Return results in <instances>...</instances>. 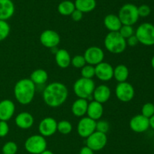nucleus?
Listing matches in <instances>:
<instances>
[{
    "mask_svg": "<svg viewBox=\"0 0 154 154\" xmlns=\"http://www.w3.org/2000/svg\"><path fill=\"white\" fill-rule=\"evenodd\" d=\"M69 91L64 84L58 82L50 83L43 91V100L51 107H58L66 102Z\"/></svg>",
    "mask_w": 154,
    "mask_h": 154,
    "instance_id": "obj_1",
    "label": "nucleus"
},
{
    "mask_svg": "<svg viewBox=\"0 0 154 154\" xmlns=\"http://www.w3.org/2000/svg\"><path fill=\"white\" fill-rule=\"evenodd\" d=\"M35 93V85L30 79H22L15 84L14 94L17 101L23 105L32 102Z\"/></svg>",
    "mask_w": 154,
    "mask_h": 154,
    "instance_id": "obj_2",
    "label": "nucleus"
},
{
    "mask_svg": "<svg viewBox=\"0 0 154 154\" xmlns=\"http://www.w3.org/2000/svg\"><path fill=\"white\" fill-rule=\"evenodd\" d=\"M104 45L109 52L113 54H121L126 48V39L119 32H110L105 36Z\"/></svg>",
    "mask_w": 154,
    "mask_h": 154,
    "instance_id": "obj_3",
    "label": "nucleus"
},
{
    "mask_svg": "<svg viewBox=\"0 0 154 154\" xmlns=\"http://www.w3.org/2000/svg\"><path fill=\"white\" fill-rule=\"evenodd\" d=\"M117 16L123 25L133 26L139 19L138 7L132 3L125 4L120 8Z\"/></svg>",
    "mask_w": 154,
    "mask_h": 154,
    "instance_id": "obj_4",
    "label": "nucleus"
},
{
    "mask_svg": "<svg viewBox=\"0 0 154 154\" xmlns=\"http://www.w3.org/2000/svg\"><path fill=\"white\" fill-rule=\"evenodd\" d=\"M95 82L92 79H78L73 85V90L78 98L87 99L93 95L95 90Z\"/></svg>",
    "mask_w": 154,
    "mask_h": 154,
    "instance_id": "obj_5",
    "label": "nucleus"
},
{
    "mask_svg": "<svg viewBox=\"0 0 154 154\" xmlns=\"http://www.w3.org/2000/svg\"><path fill=\"white\" fill-rule=\"evenodd\" d=\"M135 36L138 42L146 46L154 45V26L150 23L140 24L135 31Z\"/></svg>",
    "mask_w": 154,
    "mask_h": 154,
    "instance_id": "obj_6",
    "label": "nucleus"
},
{
    "mask_svg": "<svg viewBox=\"0 0 154 154\" xmlns=\"http://www.w3.org/2000/svg\"><path fill=\"white\" fill-rule=\"evenodd\" d=\"M25 149L32 154H40L47 149V140L41 134L30 136L25 142Z\"/></svg>",
    "mask_w": 154,
    "mask_h": 154,
    "instance_id": "obj_7",
    "label": "nucleus"
},
{
    "mask_svg": "<svg viewBox=\"0 0 154 154\" xmlns=\"http://www.w3.org/2000/svg\"><path fill=\"white\" fill-rule=\"evenodd\" d=\"M108 138L105 133L95 131L88 137H87V146L93 151H99L103 149L107 144Z\"/></svg>",
    "mask_w": 154,
    "mask_h": 154,
    "instance_id": "obj_8",
    "label": "nucleus"
},
{
    "mask_svg": "<svg viewBox=\"0 0 154 154\" xmlns=\"http://www.w3.org/2000/svg\"><path fill=\"white\" fill-rule=\"evenodd\" d=\"M115 94L117 98L122 102H129L135 96V89L127 82H119L116 87Z\"/></svg>",
    "mask_w": 154,
    "mask_h": 154,
    "instance_id": "obj_9",
    "label": "nucleus"
},
{
    "mask_svg": "<svg viewBox=\"0 0 154 154\" xmlns=\"http://www.w3.org/2000/svg\"><path fill=\"white\" fill-rule=\"evenodd\" d=\"M86 63L90 65H97L103 61L105 54L103 50L98 46H91L87 48L84 54Z\"/></svg>",
    "mask_w": 154,
    "mask_h": 154,
    "instance_id": "obj_10",
    "label": "nucleus"
},
{
    "mask_svg": "<svg viewBox=\"0 0 154 154\" xmlns=\"http://www.w3.org/2000/svg\"><path fill=\"white\" fill-rule=\"evenodd\" d=\"M96 121L87 116V117H84L80 119L77 130H78V134L81 137H88L90 134H92L96 131Z\"/></svg>",
    "mask_w": 154,
    "mask_h": 154,
    "instance_id": "obj_11",
    "label": "nucleus"
},
{
    "mask_svg": "<svg viewBox=\"0 0 154 154\" xmlns=\"http://www.w3.org/2000/svg\"><path fill=\"white\" fill-rule=\"evenodd\" d=\"M95 75L101 81H109L114 77V68L110 63L102 61L95 66Z\"/></svg>",
    "mask_w": 154,
    "mask_h": 154,
    "instance_id": "obj_12",
    "label": "nucleus"
},
{
    "mask_svg": "<svg viewBox=\"0 0 154 154\" xmlns=\"http://www.w3.org/2000/svg\"><path fill=\"white\" fill-rule=\"evenodd\" d=\"M40 41L41 43L47 48H57L60 42V36L54 30H47L41 34Z\"/></svg>",
    "mask_w": 154,
    "mask_h": 154,
    "instance_id": "obj_13",
    "label": "nucleus"
},
{
    "mask_svg": "<svg viewBox=\"0 0 154 154\" xmlns=\"http://www.w3.org/2000/svg\"><path fill=\"white\" fill-rule=\"evenodd\" d=\"M38 131L41 135L50 137L57 131V122L52 117H46L42 119L38 125Z\"/></svg>",
    "mask_w": 154,
    "mask_h": 154,
    "instance_id": "obj_14",
    "label": "nucleus"
},
{
    "mask_svg": "<svg viewBox=\"0 0 154 154\" xmlns=\"http://www.w3.org/2000/svg\"><path fill=\"white\" fill-rule=\"evenodd\" d=\"M129 126L135 132L143 133L150 128L149 119L143 116L142 114L136 115L131 119Z\"/></svg>",
    "mask_w": 154,
    "mask_h": 154,
    "instance_id": "obj_15",
    "label": "nucleus"
},
{
    "mask_svg": "<svg viewBox=\"0 0 154 154\" xmlns=\"http://www.w3.org/2000/svg\"><path fill=\"white\" fill-rule=\"evenodd\" d=\"M15 105L11 100L5 99L0 101V120L8 121L14 116Z\"/></svg>",
    "mask_w": 154,
    "mask_h": 154,
    "instance_id": "obj_16",
    "label": "nucleus"
},
{
    "mask_svg": "<svg viewBox=\"0 0 154 154\" xmlns=\"http://www.w3.org/2000/svg\"><path fill=\"white\" fill-rule=\"evenodd\" d=\"M15 11V6L12 0H0V20L10 19Z\"/></svg>",
    "mask_w": 154,
    "mask_h": 154,
    "instance_id": "obj_17",
    "label": "nucleus"
},
{
    "mask_svg": "<svg viewBox=\"0 0 154 154\" xmlns=\"http://www.w3.org/2000/svg\"><path fill=\"white\" fill-rule=\"evenodd\" d=\"M111 94V89L108 86H107L106 85H101L95 88L93 96L94 101L101 103V104H104L109 100Z\"/></svg>",
    "mask_w": 154,
    "mask_h": 154,
    "instance_id": "obj_18",
    "label": "nucleus"
},
{
    "mask_svg": "<svg viewBox=\"0 0 154 154\" xmlns=\"http://www.w3.org/2000/svg\"><path fill=\"white\" fill-rule=\"evenodd\" d=\"M15 123L17 126L22 129H28L33 125L34 118L31 113L28 112H22L16 116Z\"/></svg>",
    "mask_w": 154,
    "mask_h": 154,
    "instance_id": "obj_19",
    "label": "nucleus"
},
{
    "mask_svg": "<svg viewBox=\"0 0 154 154\" xmlns=\"http://www.w3.org/2000/svg\"><path fill=\"white\" fill-rule=\"evenodd\" d=\"M103 106L101 103L97 102L96 101H92L88 104L87 114L89 118L96 121L101 119L103 115Z\"/></svg>",
    "mask_w": 154,
    "mask_h": 154,
    "instance_id": "obj_20",
    "label": "nucleus"
},
{
    "mask_svg": "<svg viewBox=\"0 0 154 154\" xmlns=\"http://www.w3.org/2000/svg\"><path fill=\"white\" fill-rule=\"evenodd\" d=\"M104 25L110 32H118L123 24L117 15L110 14L104 18Z\"/></svg>",
    "mask_w": 154,
    "mask_h": 154,
    "instance_id": "obj_21",
    "label": "nucleus"
},
{
    "mask_svg": "<svg viewBox=\"0 0 154 154\" xmlns=\"http://www.w3.org/2000/svg\"><path fill=\"white\" fill-rule=\"evenodd\" d=\"M88 101L87 99L78 98L74 101L72 106V113L77 117H82L87 114V107H88Z\"/></svg>",
    "mask_w": 154,
    "mask_h": 154,
    "instance_id": "obj_22",
    "label": "nucleus"
},
{
    "mask_svg": "<svg viewBox=\"0 0 154 154\" xmlns=\"http://www.w3.org/2000/svg\"><path fill=\"white\" fill-rule=\"evenodd\" d=\"M56 63L60 67L67 68L71 64V56L66 49H59L55 53Z\"/></svg>",
    "mask_w": 154,
    "mask_h": 154,
    "instance_id": "obj_23",
    "label": "nucleus"
},
{
    "mask_svg": "<svg viewBox=\"0 0 154 154\" xmlns=\"http://www.w3.org/2000/svg\"><path fill=\"white\" fill-rule=\"evenodd\" d=\"M75 8L82 13H88L94 10L96 7V0H75Z\"/></svg>",
    "mask_w": 154,
    "mask_h": 154,
    "instance_id": "obj_24",
    "label": "nucleus"
},
{
    "mask_svg": "<svg viewBox=\"0 0 154 154\" xmlns=\"http://www.w3.org/2000/svg\"><path fill=\"white\" fill-rule=\"evenodd\" d=\"M48 79V74L45 69H38L33 71L30 75V79L35 85H44Z\"/></svg>",
    "mask_w": 154,
    "mask_h": 154,
    "instance_id": "obj_25",
    "label": "nucleus"
},
{
    "mask_svg": "<svg viewBox=\"0 0 154 154\" xmlns=\"http://www.w3.org/2000/svg\"><path fill=\"white\" fill-rule=\"evenodd\" d=\"M129 74V69L124 64L117 65L114 69V77L118 82H126Z\"/></svg>",
    "mask_w": 154,
    "mask_h": 154,
    "instance_id": "obj_26",
    "label": "nucleus"
},
{
    "mask_svg": "<svg viewBox=\"0 0 154 154\" xmlns=\"http://www.w3.org/2000/svg\"><path fill=\"white\" fill-rule=\"evenodd\" d=\"M75 2L70 0H64L59 4L57 10L59 13L64 16H69L72 14V12L75 10Z\"/></svg>",
    "mask_w": 154,
    "mask_h": 154,
    "instance_id": "obj_27",
    "label": "nucleus"
},
{
    "mask_svg": "<svg viewBox=\"0 0 154 154\" xmlns=\"http://www.w3.org/2000/svg\"><path fill=\"white\" fill-rule=\"evenodd\" d=\"M72 125L67 120H62L57 122V131L63 134H68L72 131Z\"/></svg>",
    "mask_w": 154,
    "mask_h": 154,
    "instance_id": "obj_28",
    "label": "nucleus"
},
{
    "mask_svg": "<svg viewBox=\"0 0 154 154\" xmlns=\"http://www.w3.org/2000/svg\"><path fill=\"white\" fill-rule=\"evenodd\" d=\"M10 25L6 21L0 20V42L5 40L10 33Z\"/></svg>",
    "mask_w": 154,
    "mask_h": 154,
    "instance_id": "obj_29",
    "label": "nucleus"
},
{
    "mask_svg": "<svg viewBox=\"0 0 154 154\" xmlns=\"http://www.w3.org/2000/svg\"><path fill=\"white\" fill-rule=\"evenodd\" d=\"M17 145L14 141H8L2 146V154H16L17 152Z\"/></svg>",
    "mask_w": 154,
    "mask_h": 154,
    "instance_id": "obj_30",
    "label": "nucleus"
},
{
    "mask_svg": "<svg viewBox=\"0 0 154 154\" xmlns=\"http://www.w3.org/2000/svg\"><path fill=\"white\" fill-rule=\"evenodd\" d=\"M81 73L83 78L93 79L95 76V66L90 64L85 65L81 68Z\"/></svg>",
    "mask_w": 154,
    "mask_h": 154,
    "instance_id": "obj_31",
    "label": "nucleus"
},
{
    "mask_svg": "<svg viewBox=\"0 0 154 154\" xmlns=\"http://www.w3.org/2000/svg\"><path fill=\"white\" fill-rule=\"evenodd\" d=\"M141 114L147 118H150L154 115V104L152 103H146L141 108Z\"/></svg>",
    "mask_w": 154,
    "mask_h": 154,
    "instance_id": "obj_32",
    "label": "nucleus"
},
{
    "mask_svg": "<svg viewBox=\"0 0 154 154\" xmlns=\"http://www.w3.org/2000/svg\"><path fill=\"white\" fill-rule=\"evenodd\" d=\"M118 32L125 39H127L128 38L134 35V29L132 26L122 25L121 28Z\"/></svg>",
    "mask_w": 154,
    "mask_h": 154,
    "instance_id": "obj_33",
    "label": "nucleus"
},
{
    "mask_svg": "<svg viewBox=\"0 0 154 154\" xmlns=\"http://www.w3.org/2000/svg\"><path fill=\"white\" fill-rule=\"evenodd\" d=\"M71 63L75 68H82L86 65V60L82 55H76L72 59Z\"/></svg>",
    "mask_w": 154,
    "mask_h": 154,
    "instance_id": "obj_34",
    "label": "nucleus"
},
{
    "mask_svg": "<svg viewBox=\"0 0 154 154\" xmlns=\"http://www.w3.org/2000/svg\"><path fill=\"white\" fill-rule=\"evenodd\" d=\"M138 12L139 17L141 18H146V17L149 16L150 14V12H151V9L150 7L147 5H141L139 7H138Z\"/></svg>",
    "mask_w": 154,
    "mask_h": 154,
    "instance_id": "obj_35",
    "label": "nucleus"
},
{
    "mask_svg": "<svg viewBox=\"0 0 154 154\" xmlns=\"http://www.w3.org/2000/svg\"><path fill=\"white\" fill-rule=\"evenodd\" d=\"M109 130V124H108V122L104 120L99 121L98 122H96V131H100V132L105 133L106 134L107 132Z\"/></svg>",
    "mask_w": 154,
    "mask_h": 154,
    "instance_id": "obj_36",
    "label": "nucleus"
},
{
    "mask_svg": "<svg viewBox=\"0 0 154 154\" xmlns=\"http://www.w3.org/2000/svg\"><path fill=\"white\" fill-rule=\"evenodd\" d=\"M9 132L8 124L6 121L0 120V137H5Z\"/></svg>",
    "mask_w": 154,
    "mask_h": 154,
    "instance_id": "obj_37",
    "label": "nucleus"
},
{
    "mask_svg": "<svg viewBox=\"0 0 154 154\" xmlns=\"http://www.w3.org/2000/svg\"><path fill=\"white\" fill-rule=\"evenodd\" d=\"M83 14L84 13H82L81 11L78 10V9H75V10L72 12V14H71V16H72V18L73 19V21H80L81 19H82Z\"/></svg>",
    "mask_w": 154,
    "mask_h": 154,
    "instance_id": "obj_38",
    "label": "nucleus"
},
{
    "mask_svg": "<svg viewBox=\"0 0 154 154\" xmlns=\"http://www.w3.org/2000/svg\"><path fill=\"white\" fill-rule=\"evenodd\" d=\"M138 43V40L137 39V37L135 36V35L130 36L129 38H128L127 40H126V44L128 45H129L130 47H134Z\"/></svg>",
    "mask_w": 154,
    "mask_h": 154,
    "instance_id": "obj_39",
    "label": "nucleus"
},
{
    "mask_svg": "<svg viewBox=\"0 0 154 154\" xmlns=\"http://www.w3.org/2000/svg\"><path fill=\"white\" fill-rule=\"evenodd\" d=\"M80 154H94V151L87 146H83L80 151Z\"/></svg>",
    "mask_w": 154,
    "mask_h": 154,
    "instance_id": "obj_40",
    "label": "nucleus"
},
{
    "mask_svg": "<svg viewBox=\"0 0 154 154\" xmlns=\"http://www.w3.org/2000/svg\"><path fill=\"white\" fill-rule=\"evenodd\" d=\"M149 124H150V128H152L154 130V115L150 118H149Z\"/></svg>",
    "mask_w": 154,
    "mask_h": 154,
    "instance_id": "obj_41",
    "label": "nucleus"
},
{
    "mask_svg": "<svg viewBox=\"0 0 154 154\" xmlns=\"http://www.w3.org/2000/svg\"><path fill=\"white\" fill-rule=\"evenodd\" d=\"M40 154H54V152L51 150H48V149H45V151H43V152Z\"/></svg>",
    "mask_w": 154,
    "mask_h": 154,
    "instance_id": "obj_42",
    "label": "nucleus"
},
{
    "mask_svg": "<svg viewBox=\"0 0 154 154\" xmlns=\"http://www.w3.org/2000/svg\"><path fill=\"white\" fill-rule=\"evenodd\" d=\"M151 66H152V67L154 69V55L153 56V57H152V59H151Z\"/></svg>",
    "mask_w": 154,
    "mask_h": 154,
    "instance_id": "obj_43",
    "label": "nucleus"
},
{
    "mask_svg": "<svg viewBox=\"0 0 154 154\" xmlns=\"http://www.w3.org/2000/svg\"><path fill=\"white\" fill-rule=\"evenodd\" d=\"M133 1H137V0H133Z\"/></svg>",
    "mask_w": 154,
    "mask_h": 154,
    "instance_id": "obj_44",
    "label": "nucleus"
},
{
    "mask_svg": "<svg viewBox=\"0 0 154 154\" xmlns=\"http://www.w3.org/2000/svg\"><path fill=\"white\" fill-rule=\"evenodd\" d=\"M153 26H154V24H153Z\"/></svg>",
    "mask_w": 154,
    "mask_h": 154,
    "instance_id": "obj_45",
    "label": "nucleus"
}]
</instances>
